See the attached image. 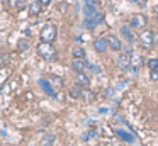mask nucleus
<instances>
[{"label":"nucleus","mask_w":158,"mask_h":146,"mask_svg":"<svg viewBox=\"0 0 158 146\" xmlns=\"http://www.w3.org/2000/svg\"><path fill=\"white\" fill-rule=\"evenodd\" d=\"M104 15L99 9H85V19H83V26L87 29H95L99 24H102Z\"/></svg>","instance_id":"f257e3e1"},{"label":"nucleus","mask_w":158,"mask_h":146,"mask_svg":"<svg viewBox=\"0 0 158 146\" xmlns=\"http://www.w3.org/2000/svg\"><path fill=\"white\" fill-rule=\"evenodd\" d=\"M38 54L46 61H56L58 60V51L53 46V43H39L38 44Z\"/></svg>","instance_id":"f03ea898"},{"label":"nucleus","mask_w":158,"mask_h":146,"mask_svg":"<svg viewBox=\"0 0 158 146\" xmlns=\"http://www.w3.org/2000/svg\"><path fill=\"white\" fill-rule=\"evenodd\" d=\"M56 36H58V29L53 22H48L43 26L41 32H39V37H41L43 43H55Z\"/></svg>","instance_id":"7ed1b4c3"},{"label":"nucleus","mask_w":158,"mask_h":146,"mask_svg":"<svg viewBox=\"0 0 158 146\" xmlns=\"http://www.w3.org/2000/svg\"><path fill=\"white\" fill-rule=\"evenodd\" d=\"M38 85L41 87V90L44 92L46 95H49V97H53V98L56 97V90H55V87H53L51 80H48V78H39Z\"/></svg>","instance_id":"20e7f679"},{"label":"nucleus","mask_w":158,"mask_h":146,"mask_svg":"<svg viewBox=\"0 0 158 146\" xmlns=\"http://www.w3.org/2000/svg\"><path fill=\"white\" fill-rule=\"evenodd\" d=\"M148 19L146 15H143V14H134V15H131L129 19V26L134 27V29H143L144 26H146Z\"/></svg>","instance_id":"39448f33"},{"label":"nucleus","mask_w":158,"mask_h":146,"mask_svg":"<svg viewBox=\"0 0 158 146\" xmlns=\"http://www.w3.org/2000/svg\"><path fill=\"white\" fill-rule=\"evenodd\" d=\"M139 43H141V46H144V48H151L155 43V32L153 31H143V32L139 34Z\"/></svg>","instance_id":"423d86ee"},{"label":"nucleus","mask_w":158,"mask_h":146,"mask_svg":"<svg viewBox=\"0 0 158 146\" xmlns=\"http://www.w3.org/2000/svg\"><path fill=\"white\" fill-rule=\"evenodd\" d=\"M131 54L133 53H126V51H124V53L119 54V58H117V66L123 71H127L131 68Z\"/></svg>","instance_id":"0eeeda50"},{"label":"nucleus","mask_w":158,"mask_h":146,"mask_svg":"<svg viewBox=\"0 0 158 146\" xmlns=\"http://www.w3.org/2000/svg\"><path fill=\"white\" fill-rule=\"evenodd\" d=\"M41 10H43V5H41V2H39V0H29V2H27V12H29V15L36 17V15H39V14H41Z\"/></svg>","instance_id":"6e6552de"},{"label":"nucleus","mask_w":158,"mask_h":146,"mask_svg":"<svg viewBox=\"0 0 158 146\" xmlns=\"http://www.w3.org/2000/svg\"><path fill=\"white\" fill-rule=\"evenodd\" d=\"M94 48H95L97 53H106V51L109 49V41H107L106 37H97V39L94 41Z\"/></svg>","instance_id":"1a4fd4ad"},{"label":"nucleus","mask_w":158,"mask_h":146,"mask_svg":"<svg viewBox=\"0 0 158 146\" xmlns=\"http://www.w3.org/2000/svg\"><path fill=\"white\" fill-rule=\"evenodd\" d=\"M75 81H77V85H80V87L87 88V87L90 85V77L85 73V71H80V73L75 75Z\"/></svg>","instance_id":"9d476101"},{"label":"nucleus","mask_w":158,"mask_h":146,"mask_svg":"<svg viewBox=\"0 0 158 146\" xmlns=\"http://www.w3.org/2000/svg\"><path fill=\"white\" fill-rule=\"evenodd\" d=\"M144 63V58L141 56V54H131V68H133V71L136 73V71H139L141 65Z\"/></svg>","instance_id":"9b49d317"},{"label":"nucleus","mask_w":158,"mask_h":146,"mask_svg":"<svg viewBox=\"0 0 158 146\" xmlns=\"http://www.w3.org/2000/svg\"><path fill=\"white\" fill-rule=\"evenodd\" d=\"M107 41H109V48H110L112 51H121V49H123V43H121V39H119L117 36H114V34H109Z\"/></svg>","instance_id":"f8f14e48"},{"label":"nucleus","mask_w":158,"mask_h":146,"mask_svg":"<svg viewBox=\"0 0 158 146\" xmlns=\"http://www.w3.org/2000/svg\"><path fill=\"white\" fill-rule=\"evenodd\" d=\"M119 32H121V36H123L127 43H133V41H134V34H133V31H131V26H123L119 29Z\"/></svg>","instance_id":"ddd939ff"},{"label":"nucleus","mask_w":158,"mask_h":146,"mask_svg":"<svg viewBox=\"0 0 158 146\" xmlns=\"http://www.w3.org/2000/svg\"><path fill=\"white\" fill-rule=\"evenodd\" d=\"M87 68V61L85 60H73L72 61V70L75 73H80V71H85Z\"/></svg>","instance_id":"4468645a"},{"label":"nucleus","mask_w":158,"mask_h":146,"mask_svg":"<svg viewBox=\"0 0 158 146\" xmlns=\"http://www.w3.org/2000/svg\"><path fill=\"white\" fill-rule=\"evenodd\" d=\"M72 56H73V60H85L87 53L82 46H75V48H72Z\"/></svg>","instance_id":"2eb2a0df"},{"label":"nucleus","mask_w":158,"mask_h":146,"mask_svg":"<svg viewBox=\"0 0 158 146\" xmlns=\"http://www.w3.org/2000/svg\"><path fill=\"white\" fill-rule=\"evenodd\" d=\"M116 134L119 136L123 141H126V143H134V136L131 134V132H127V131H124V129H117L116 131Z\"/></svg>","instance_id":"dca6fc26"},{"label":"nucleus","mask_w":158,"mask_h":146,"mask_svg":"<svg viewBox=\"0 0 158 146\" xmlns=\"http://www.w3.org/2000/svg\"><path fill=\"white\" fill-rule=\"evenodd\" d=\"M82 92H83V87L75 85V87H72L68 90V94H70V97H73V98H82Z\"/></svg>","instance_id":"f3484780"},{"label":"nucleus","mask_w":158,"mask_h":146,"mask_svg":"<svg viewBox=\"0 0 158 146\" xmlns=\"http://www.w3.org/2000/svg\"><path fill=\"white\" fill-rule=\"evenodd\" d=\"M39 146H55V136L51 134H46L44 138L39 141Z\"/></svg>","instance_id":"a211bd4d"},{"label":"nucleus","mask_w":158,"mask_h":146,"mask_svg":"<svg viewBox=\"0 0 158 146\" xmlns=\"http://www.w3.org/2000/svg\"><path fill=\"white\" fill-rule=\"evenodd\" d=\"M82 98H85V102H94L95 95H94L92 92L89 90V88H83V92H82Z\"/></svg>","instance_id":"6ab92c4d"},{"label":"nucleus","mask_w":158,"mask_h":146,"mask_svg":"<svg viewBox=\"0 0 158 146\" xmlns=\"http://www.w3.org/2000/svg\"><path fill=\"white\" fill-rule=\"evenodd\" d=\"M29 48H31V43H29L27 39H21V41L17 43V49H19V51H27Z\"/></svg>","instance_id":"aec40b11"},{"label":"nucleus","mask_w":158,"mask_h":146,"mask_svg":"<svg viewBox=\"0 0 158 146\" xmlns=\"http://www.w3.org/2000/svg\"><path fill=\"white\" fill-rule=\"evenodd\" d=\"M85 9H99V0H85Z\"/></svg>","instance_id":"412c9836"},{"label":"nucleus","mask_w":158,"mask_h":146,"mask_svg":"<svg viewBox=\"0 0 158 146\" xmlns=\"http://www.w3.org/2000/svg\"><path fill=\"white\" fill-rule=\"evenodd\" d=\"M148 66H150V70H158V60H155V58L148 60Z\"/></svg>","instance_id":"4be33fe9"},{"label":"nucleus","mask_w":158,"mask_h":146,"mask_svg":"<svg viewBox=\"0 0 158 146\" xmlns=\"http://www.w3.org/2000/svg\"><path fill=\"white\" fill-rule=\"evenodd\" d=\"M27 7V0H17V10H22Z\"/></svg>","instance_id":"5701e85b"},{"label":"nucleus","mask_w":158,"mask_h":146,"mask_svg":"<svg viewBox=\"0 0 158 146\" xmlns=\"http://www.w3.org/2000/svg\"><path fill=\"white\" fill-rule=\"evenodd\" d=\"M5 2H7V5L10 9H17V0H5Z\"/></svg>","instance_id":"b1692460"},{"label":"nucleus","mask_w":158,"mask_h":146,"mask_svg":"<svg viewBox=\"0 0 158 146\" xmlns=\"http://www.w3.org/2000/svg\"><path fill=\"white\" fill-rule=\"evenodd\" d=\"M150 78H151V80H155V81H156V80H158V70H151Z\"/></svg>","instance_id":"393cba45"},{"label":"nucleus","mask_w":158,"mask_h":146,"mask_svg":"<svg viewBox=\"0 0 158 146\" xmlns=\"http://www.w3.org/2000/svg\"><path fill=\"white\" fill-rule=\"evenodd\" d=\"M39 2H41L43 7H44V5H49V2H51V0H39Z\"/></svg>","instance_id":"a878e982"}]
</instances>
